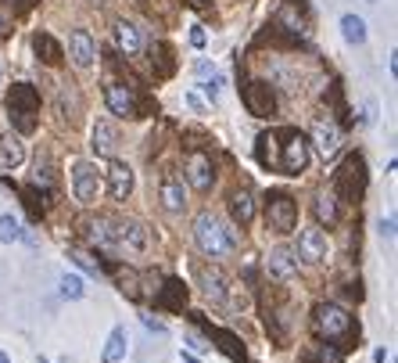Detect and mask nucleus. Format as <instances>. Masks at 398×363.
Wrapping results in <instances>:
<instances>
[{
  "instance_id": "obj_12",
  "label": "nucleus",
  "mask_w": 398,
  "mask_h": 363,
  "mask_svg": "<svg viewBox=\"0 0 398 363\" xmlns=\"http://www.w3.org/2000/svg\"><path fill=\"white\" fill-rule=\"evenodd\" d=\"M111 245H122L130 252H144L147 249V230L137 220H118L111 223Z\"/></svg>"
},
{
  "instance_id": "obj_21",
  "label": "nucleus",
  "mask_w": 398,
  "mask_h": 363,
  "mask_svg": "<svg viewBox=\"0 0 398 363\" xmlns=\"http://www.w3.org/2000/svg\"><path fill=\"white\" fill-rule=\"evenodd\" d=\"M147 65L155 69V76H158V79L172 76V72H176V58H172V47H169L165 40H151V44H147Z\"/></svg>"
},
{
  "instance_id": "obj_49",
  "label": "nucleus",
  "mask_w": 398,
  "mask_h": 363,
  "mask_svg": "<svg viewBox=\"0 0 398 363\" xmlns=\"http://www.w3.org/2000/svg\"><path fill=\"white\" fill-rule=\"evenodd\" d=\"M0 79H4V65H0Z\"/></svg>"
},
{
  "instance_id": "obj_6",
  "label": "nucleus",
  "mask_w": 398,
  "mask_h": 363,
  "mask_svg": "<svg viewBox=\"0 0 398 363\" xmlns=\"http://www.w3.org/2000/svg\"><path fill=\"white\" fill-rule=\"evenodd\" d=\"M266 223L277 234H291L298 227V202L284 191H269L266 194Z\"/></svg>"
},
{
  "instance_id": "obj_25",
  "label": "nucleus",
  "mask_w": 398,
  "mask_h": 363,
  "mask_svg": "<svg viewBox=\"0 0 398 363\" xmlns=\"http://www.w3.org/2000/svg\"><path fill=\"white\" fill-rule=\"evenodd\" d=\"M0 162L8 169L22 166L25 162V144H22V133H4L0 137Z\"/></svg>"
},
{
  "instance_id": "obj_28",
  "label": "nucleus",
  "mask_w": 398,
  "mask_h": 363,
  "mask_svg": "<svg viewBox=\"0 0 398 363\" xmlns=\"http://www.w3.org/2000/svg\"><path fill=\"white\" fill-rule=\"evenodd\" d=\"M90 147H94V155H101V159H111L115 155V130L108 126V123H97L94 126V133H90Z\"/></svg>"
},
{
  "instance_id": "obj_5",
  "label": "nucleus",
  "mask_w": 398,
  "mask_h": 363,
  "mask_svg": "<svg viewBox=\"0 0 398 363\" xmlns=\"http://www.w3.org/2000/svg\"><path fill=\"white\" fill-rule=\"evenodd\" d=\"M334 187H338V194L352 205L366 194V162H362V155H348L341 162V169L334 173Z\"/></svg>"
},
{
  "instance_id": "obj_33",
  "label": "nucleus",
  "mask_w": 398,
  "mask_h": 363,
  "mask_svg": "<svg viewBox=\"0 0 398 363\" xmlns=\"http://www.w3.org/2000/svg\"><path fill=\"white\" fill-rule=\"evenodd\" d=\"M33 187L40 191V198H50V191H54V169H50V162H47V159H36Z\"/></svg>"
},
{
  "instance_id": "obj_48",
  "label": "nucleus",
  "mask_w": 398,
  "mask_h": 363,
  "mask_svg": "<svg viewBox=\"0 0 398 363\" xmlns=\"http://www.w3.org/2000/svg\"><path fill=\"white\" fill-rule=\"evenodd\" d=\"M0 363H11V356H8L4 349H0Z\"/></svg>"
},
{
  "instance_id": "obj_36",
  "label": "nucleus",
  "mask_w": 398,
  "mask_h": 363,
  "mask_svg": "<svg viewBox=\"0 0 398 363\" xmlns=\"http://www.w3.org/2000/svg\"><path fill=\"white\" fill-rule=\"evenodd\" d=\"M57 288H61V298H72V302H79L83 295H86V284H83V277H76V274H65L57 281Z\"/></svg>"
},
{
  "instance_id": "obj_1",
  "label": "nucleus",
  "mask_w": 398,
  "mask_h": 363,
  "mask_svg": "<svg viewBox=\"0 0 398 363\" xmlns=\"http://www.w3.org/2000/svg\"><path fill=\"white\" fill-rule=\"evenodd\" d=\"M313 331L316 338L334 345V349H355V338H359V327L352 320V313L345 306H338V302H320V306L313 310Z\"/></svg>"
},
{
  "instance_id": "obj_50",
  "label": "nucleus",
  "mask_w": 398,
  "mask_h": 363,
  "mask_svg": "<svg viewBox=\"0 0 398 363\" xmlns=\"http://www.w3.org/2000/svg\"><path fill=\"white\" fill-rule=\"evenodd\" d=\"M94 4H108V0H94Z\"/></svg>"
},
{
  "instance_id": "obj_39",
  "label": "nucleus",
  "mask_w": 398,
  "mask_h": 363,
  "mask_svg": "<svg viewBox=\"0 0 398 363\" xmlns=\"http://www.w3.org/2000/svg\"><path fill=\"white\" fill-rule=\"evenodd\" d=\"M208 44V37H205V25H191V47H205Z\"/></svg>"
},
{
  "instance_id": "obj_8",
  "label": "nucleus",
  "mask_w": 398,
  "mask_h": 363,
  "mask_svg": "<svg viewBox=\"0 0 398 363\" xmlns=\"http://www.w3.org/2000/svg\"><path fill=\"white\" fill-rule=\"evenodd\" d=\"M240 98H244V108H248L255 119H273V115H277V94H273V86L262 83V79L244 83Z\"/></svg>"
},
{
  "instance_id": "obj_34",
  "label": "nucleus",
  "mask_w": 398,
  "mask_h": 363,
  "mask_svg": "<svg viewBox=\"0 0 398 363\" xmlns=\"http://www.w3.org/2000/svg\"><path fill=\"white\" fill-rule=\"evenodd\" d=\"M83 227H86V237L94 241V245H101V249L111 245V220H101L97 216V220H86Z\"/></svg>"
},
{
  "instance_id": "obj_17",
  "label": "nucleus",
  "mask_w": 398,
  "mask_h": 363,
  "mask_svg": "<svg viewBox=\"0 0 398 363\" xmlns=\"http://www.w3.org/2000/svg\"><path fill=\"white\" fill-rule=\"evenodd\" d=\"M104 176H108V194H111L115 202H126V198L133 194V169H130L126 162L111 159Z\"/></svg>"
},
{
  "instance_id": "obj_41",
  "label": "nucleus",
  "mask_w": 398,
  "mask_h": 363,
  "mask_svg": "<svg viewBox=\"0 0 398 363\" xmlns=\"http://www.w3.org/2000/svg\"><path fill=\"white\" fill-rule=\"evenodd\" d=\"M187 345H191L194 352H208V349H212V345H208L201 335H187Z\"/></svg>"
},
{
  "instance_id": "obj_29",
  "label": "nucleus",
  "mask_w": 398,
  "mask_h": 363,
  "mask_svg": "<svg viewBox=\"0 0 398 363\" xmlns=\"http://www.w3.org/2000/svg\"><path fill=\"white\" fill-rule=\"evenodd\" d=\"M313 213H316V220H320L323 227H338V220H341V213H338V194H320L316 205H313Z\"/></svg>"
},
{
  "instance_id": "obj_24",
  "label": "nucleus",
  "mask_w": 398,
  "mask_h": 363,
  "mask_svg": "<svg viewBox=\"0 0 398 363\" xmlns=\"http://www.w3.org/2000/svg\"><path fill=\"white\" fill-rule=\"evenodd\" d=\"M33 47H36V58H40L43 65H50V69H57L61 62H65V47H61L50 33H36Z\"/></svg>"
},
{
  "instance_id": "obj_30",
  "label": "nucleus",
  "mask_w": 398,
  "mask_h": 363,
  "mask_svg": "<svg viewBox=\"0 0 398 363\" xmlns=\"http://www.w3.org/2000/svg\"><path fill=\"white\" fill-rule=\"evenodd\" d=\"M341 37H345V44L362 47L370 33H366V22H362L359 15H345V18H341Z\"/></svg>"
},
{
  "instance_id": "obj_22",
  "label": "nucleus",
  "mask_w": 398,
  "mask_h": 363,
  "mask_svg": "<svg viewBox=\"0 0 398 363\" xmlns=\"http://www.w3.org/2000/svg\"><path fill=\"white\" fill-rule=\"evenodd\" d=\"M230 216H233L237 227H248L255 220V194L248 187H240V191L230 194Z\"/></svg>"
},
{
  "instance_id": "obj_32",
  "label": "nucleus",
  "mask_w": 398,
  "mask_h": 363,
  "mask_svg": "<svg viewBox=\"0 0 398 363\" xmlns=\"http://www.w3.org/2000/svg\"><path fill=\"white\" fill-rule=\"evenodd\" d=\"M301 363H345V352L323 342V345H313V349H305V352H301Z\"/></svg>"
},
{
  "instance_id": "obj_31",
  "label": "nucleus",
  "mask_w": 398,
  "mask_h": 363,
  "mask_svg": "<svg viewBox=\"0 0 398 363\" xmlns=\"http://www.w3.org/2000/svg\"><path fill=\"white\" fill-rule=\"evenodd\" d=\"M255 159L266 169H277V133H259L255 140Z\"/></svg>"
},
{
  "instance_id": "obj_18",
  "label": "nucleus",
  "mask_w": 398,
  "mask_h": 363,
  "mask_svg": "<svg viewBox=\"0 0 398 363\" xmlns=\"http://www.w3.org/2000/svg\"><path fill=\"white\" fill-rule=\"evenodd\" d=\"M155 306L158 310H169V313L183 310V306H187V284H183L179 277L162 281V288H155Z\"/></svg>"
},
{
  "instance_id": "obj_10",
  "label": "nucleus",
  "mask_w": 398,
  "mask_h": 363,
  "mask_svg": "<svg viewBox=\"0 0 398 363\" xmlns=\"http://www.w3.org/2000/svg\"><path fill=\"white\" fill-rule=\"evenodd\" d=\"M72 194H76V202H83V205L97 202V194H101V173H97V166L76 162V169H72Z\"/></svg>"
},
{
  "instance_id": "obj_42",
  "label": "nucleus",
  "mask_w": 398,
  "mask_h": 363,
  "mask_svg": "<svg viewBox=\"0 0 398 363\" xmlns=\"http://www.w3.org/2000/svg\"><path fill=\"white\" fill-rule=\"evenodd\" d=\"M380 234H384V237H394V216L380 220Z\"/></svg>"
},
{
  "instance_id": "obj_37",
  "label": "nucleus",
  "mask_w": 398,
  "mask_h": 363,
  "mask_svg": "<svg viewBox=\"0 0 398 363\" xmlns=\"http://www.w3.org/2000/svg\"><path fill=\"white\" fill-rule=\"evenodd\" d=\"M69 259L83 270V274H94V277L101 274V263H97L94 256H90V252H83V249H69Z\"/></svg>"
},
{
  "instance_id": "obj_23",
  "label": "nucleus",
  "mask_w": 398,
  "mask_h": 363,
  "mask_svg": "<svg viewBox=\"0 0 398 363\" xmlns=\"http://www.w3.org/2000/svg\"><path fill=\"white\" fill-rule=\"evenodd\" d=\"M162 205H165V213H183V205H187V191H183V180H176L172 173L162 176Z\"/></svg>"
},
{
  "instance_id": "obj_13",
  "label": "nucleus",
  "mask_w": 398,
  "mask_h": 363,
  "mask_svg": "<svg viewBox=\"0 0 398 363\" xmlns=\"http://www.w3.org/2000/svg\"><path fill=\"white\" fill-rule=\"evenodd\" d=\"M313 144L320 147L323 159H334L341 151V126L334 119H316L313 123Z\"/></svg>"
},
{
  "instance_id": "obj_43",
  "label": "nucleus",
  "mask_w": 398,
  "mask_h": 363,
  "mask_svg": "<svg viewBox=\"0 0 398 363\" xmlns=\"http://www.w3.org/2000/svg\"><path fill=\"white\" fill-rule=\"evenodd\" d=\"M11 4H15L18 11H29V8H33V4H36V0H11Z\"/></svg>"
},
{
  "instance_id": "obj_38",
  "label": "nucleus",
  "mask_w": 398,
  "mask_h": 363,
  "mask_svg": "<svg viewBox=\"0 0 398 363\" xmlns=\"http://www.w3.org/2000/svg\"><path fill=\"white\" fill-rule=\"evenodd\" d=\"M22 202H25V209H29V216H33V220H40V216H43V205H40L36 187H22Z\"/></svg>"
},
{
  "instance_id": "obj_16",
  "label": "nucleus",
  "mask_w": 398,
  "mask_h": 363,
  "mask_svg": "<svg viewBox=\"0 0 398 363\" xmlns=\"http://www.w3.org/2000/svg\"><path fill=\"white\" fill-rule=\"evenodd\" d=\"M194 277H198L201 291H205L212 302H216V306H223V302H226V277H223V270L198 263V266H194Z\"/></svg>"
},
{
  "instance_id": "obj_51",
  "label": "nucleus",
  "mask_w": 398,
  "mask_h": 363,
  "mask_svg": "<svg viewBox=\"0 0 398 363\" xmlns=\"http://www.w3.org/2000/svg\"><path fill=\"white\" fill-rule=\"evenodd\" d=\"M61 363H72V359H69V356H65V359H61Z\"/></svg>"
},
{
  "instance_id": "obj_26",
  "label": "nucleus",
  "mask_w": 398,
  "mask_h": 363,
  "mask_svg": "<svg viewBox=\"0 0 398 363\" xmlns=\"http://www.w3.org/2000/svg\"><path fill=\"white\" fill-rule=\"evenodd\" d=\"M126 345H130V335H126V327L115 324L111 327V335L104 342V352H101V363H118L122 356H126Z\"/></svg>"
},
{
  "instance_id": "obj_19",
  "label": "nucleus",
  "mask_w": 398,
  "mask_h": 363,
  "mask_svg": "<svg viewBox=\"0 0 398 363\" xmlns=\"http://www.w3.org/2000/svg\"><path fill=\"white\" fill-rule=\"evenodd\" d=\"M269 274L277 281H291L298 274V252L291 245H277L269 252Z\"/></svg>"
},
{
  "instance_id": "obj_52",
  "label": "nucleus",
  "mask_w": 398,
  "mask_h": 363,
  "mask_svg": "<svg viewBox=\"0 0 398 363\" xmlns=\"http://www.w3.org/2000/svg\"><path fill=\"white\" fill-rule=\"evenodd\" d=\"M36 363H47V359H43V356H40V359H36Z\"/></svg>"
},
{
  "instance_id": "obj_3",
  "label": "nucleus",
  "mask_w": 398,
  "mask_h": 363,
  "mask_svg": "<svg viewBox=\"0 0 398 363\" xmlns=\"http://www.w3.org/2000/svg\"><path fill=\"white\" fill-rule=\"evenodd\" d=\"M194 241H198L201 256L219 259V256H226V252H233V249L240 245V234H237L233 227H223L212 213H201V216L194 220Z\"/></svg>"
},
{
  "instance_id": "obj_11",
  "label": "nucleus",
  "mask_w": 398,
  "mask_h": 363,
  "mask_svg": "<svg viewBox=\"0 0 398 363\" xmlns=\"http://www.w3.org/2000/svg\"><path fill=\"white\" fill-rule=\"evenodd\" d=\"M187 184L194 191H212L216 187V162H212V155H205V151H194V155L187 159Z\"/></svg>"
},
{
  "instance_id": "obj_46",
  "label": "nucleus",
  "mask_w": 398,
  "mask_h": 363,
  "mask_svg": "<svg viewBox=\"0 0 398 363\" xmlns=\"http://www.w3.org/2000/svg\"><path fill=\"white\" fill-rule=\"evenodd\" d=\"M384 359H387V352H384V349H377V356H373V363H384Z\"/></svg>"
},
{
  "instance_id": "obj_14",
  "label": "nucleus",
  "mask_w": 398,
  "mask_h": 363,
  "mask_svg": "<svg viewBox=\"0 0 398 363\" xmlns=\"http://www.w3.org/2000/svg\"><path fill=\"white\" fill-rule=\"evenodd\" d=\"M298 259H305V263H323L327 259V234L320 230V227H305L301 234H298Z\"/></svg>"
},
{
  "instance_id": "obj_4",
  "label": "nucleus",
  "mask_w": 398,
  "mask_h": 363,
  "mask_svg": "<svg viewBox=\"0 0 398 363\" xmlns=\"http://www.w3.org/2000/svg\"><path fill=\"white\" fill-rule=\"evenodd\" d=\"M309 166V140L298 130H280L277 133V173L298 176Z\"/></svg>"
},
{
  "instance_id": "obj_45",
  "label": "nucleus",
  "mask_w": 398,
  "mask_h": 363,
  "mask_svg": "<svg viewBox=\"0 0 398 363\" xmlns=\"http://www.w3.org/2000/svg\"><path fill=\"white\" fill-rule=\"evenodd\" d=\"M4 40H8V22L0 18V44H4Z\"/></svg>"
},
{
  "instance_id": "obj_35",
  "label": "nucleus",
  "mask_w": 398,
  "mask_h": 363,
  "mask_svg": "<svg viewBox=\"0 0 398 363\" xmlns=\"http://www.w3.org/2000/svg\"><path fill=\"white\" fill-rule=\"evenodd\" d=\"M22 223L11 216V213H4L0 216V245H15V241H22Z\"/></svg>"
},
{
  "instance_id": "obj_27",
  "label": "nucleus",
  "mask_w": 398,
  "mask_h": 363,
  "mask_svg": "<svg viewBox=\"0 0 398 363\" xmlns=\"http://www.w3.org/2000/svg\"><path fill=\"white\" fill-rule=\"evenodd\" d=\"M115 47L126 54V58H133L137 51H140V33H137V25L133 22H115Z\"/></svg>"
},
{
  "instance_id": "obj_47",
  "label": "nucleus",
  "mask_w": 398,
  "mask_h": 363,
  "mask_svg": "<svg viewBox=\"0 0 398 363\" xmlns=\"http://www.w3.org/2000/svg\"><path fill=\"white\" fill-rule=\"evenodd\" d=\"M191 4H194V8H208V4H212V0H191Z\"/></svg>"
},
{
  "instance_id": "obj_20",
  "label": "nucleus",
  "mask_w": 398,
  "mask_h": 363,
  "mask_svg": "<svg viewBox=\"0 0 398 363\" xmlns=\"http://www.w3.org/2000/svg\"><path fill=\"white\" fill-rule=\"evenodd\" d=\"M57 115L65 119L69 126L79 123V115H83V98H79V86H76V83H61V90H57Z\"/></svg>"
},
{
  "instance_id": "obj_15",
  "label": "nucleus",
  "mask_w": 398,
  "mask_h": 363,
  "mask_svg": "<svg viewBox=\"0 0 398 363\" xmlns=\"http://www.w3.org/2000/svg\"><path fill=\"white\" fill-rule=\"evenodd\" d=\"M69 58H72L76 69H90V65L97 62V44H94V37H90L86 29H72V37H69Z\"/></svg>"
},
{
  "instance_id": "obj_7",
  "label": "nucleus",
  "mask_w": 398,
  "mask_h": 363,
  "mask_svg": "<svg viewBox=\"0 0 398 363\" xmlns=\"http://www.w3.org/2000/svg\"><path fill=\"white\" fill-rule=\"evenodd\" d=\"M104 105L118 119H140V98H137V90L130 83H122V79H108L104 83Z\"/></svg>"
},
{
  "instance_id": "obj_40",
  "label": "nucleus",
  "mask_w": 398,
  "mask_h": 363,
  "mask_svg": "<svg viewBox=\"0 0 398 363\" xmlns=\"http://www.w3.org/2000/svg\"><path fill=\"white\" fill-rule=\"evenodd\" d=\"M140 324H144L147 331H155V335H165V324H162V320H155L151 313H144V317H140Z\"/></svg>"
},
{
  "instance_id": "obj_9",
  "label": "nucleus",
  "mask_w": 398,
  "mask_h": 363,
  "mask_svg": "<svg viewBox=\"0 0 398 363\" xmlns=\"http://www.w3.org/2000/svg\"><path fill=\"white\" fill-rule=\"evenodd\" d=\"M194 320H198V327L208 335V342H216V349H223L233 363H248V352H244V345H240V338L233 335V331H223V327H212L201 313H191Z\"/></svg>"
},
{
  "instance_id": "obj_2",
  "label": "nucleus",
  "mask_w": 398,
  "mask_h": 363,
  "mask_svg": "<svg viewBox=\"0 0 398 363\" xmlns=\"http://www.w3.org/2000/svg\"><path fill=\"white\" fill-rule=\"evenodd\" d=\"M4 108H8V119L15 133H33L40 126V90L33 83H15L4 98Z\"/></svg>"
},
{
  "instance_id": "obj_44",
  "label": "nucleus",
  "mask_w": 398,
  "mask_h": 363,
  "mask_svg": "<svg viewBox=\"0 0 398 363\" xmlns=\"http://www.w3.org/2000/svg\"><path fill=\"white\" fill-rule=\"evenodd\" d=\"M179 359H183V363H201V359H198L194 352H179Z\"/></svg>"
}]
</instances>
